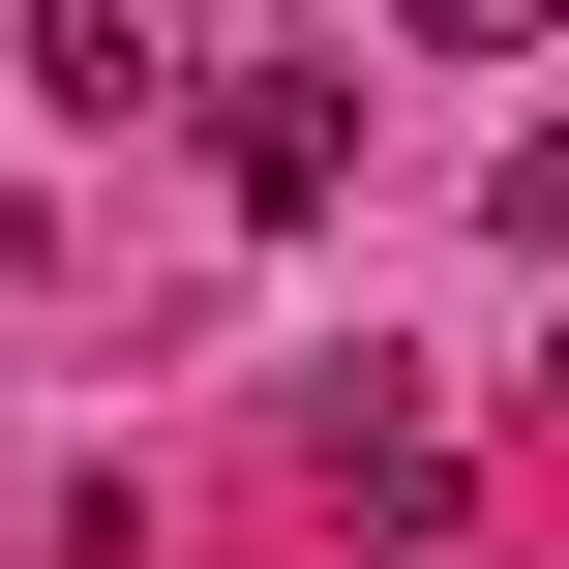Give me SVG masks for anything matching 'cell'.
Instances as JSON below:
<instances>
[{
    "instance_id": "6da1fadb",
    "label": "cell",
    "mask_w": 569,
    "mask_h": 569,
    "mask_svg": "<svg viewBox=\"0 0 569 569\" xmlns=\"http://www.w3.org/2000/svg\"><path fill=\"white\" fill-rule=\"evenodd\" d=\"M210 180H240V210H330V180H360V60H240V90H210Z\"/></svg>"
},
{
    "instance_id": "7a4b0ae2",
    "label": "cell",
    "mask_w": 569,
    "mask_h": 569,
    "mask_svg": "<svg viewBox=\"0 0 569 569\" xmlns=\"http://www.w3.org/2000/svg\"><path fill=\"white\" fill-rule=\"evenodd\" d=\"M30 90H90V120H150V90H180V0H30Z\"/></svg>"
},
{
    "instance_id": "3957f363",
    "label": "cell",
    "mask_w": 569,
    "mask_h": 569,
    "mask_svg": "<svg viewBox=\"0 0 569 569\" xmlns=\"http://www.w3.org/2000/svg\"><path fill=\"white\" fill-rule=\"evenodd\" d=\"M390 30H420V60H540L569 0H390Z\"/></svg>"
},
{
    "instance_id": "277c9868",
    "label": "cell",
    "mask_w": 569,
    "mask_h": 569,
    "mask_svg": "<svg viewBox=\"0 0 569 569\" xmlns=\"http://www.w3.org/2000/svg\"><path fill=\"white\" fill-rule=\"evenodd\" d=\"M510 240H569V120H540V150H510Z\"/></svg>"
},
{
    "instance_id": "5b68a950",
    "label": "cell",
    "mask_w": 569,
    "mask_h": 569,
    "mask_svg": "<svg viewBox=\"0 0 569 569\" xmlns=\"http://www.w3.org/2000/svg\"><path fill=\"white\" fill-rule=\"evenodd\" d=\"M540 420H569V330H540Z\"/></svg>"
}]
</instances>
